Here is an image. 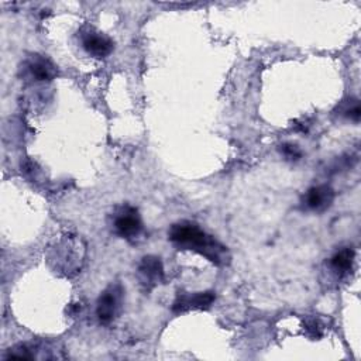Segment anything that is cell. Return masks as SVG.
<instances>
[{
	"instance_id": "5",
	"label": "cell",
	"mask_w": 361,
	"mask_h": 361,
	"mask_svg": "<svg viewBox=\"0 0 361 361\" xmlns=\"http://www.w3.org/2000/svg\"><path fill=\"white\" fill-rule=\"evenodd\" d=\"M137 271H138L140 281L147 288H154L164 282L165 272H164V265L159 257H155V255L142 257Z\"/></svg>"
},
{
	"instance_id": "11",
	"label": "cell",
	"mask_w": 361,
	"mask_h": 361,
	"mask_svg": "<svg viewBox=\"0 0 361 361\" xmlns=\"http://www.w3.org/2000/svg\"><path fill=\"white\" fill-rule=\"evenodd\" d=\"M341 111H343V116H345L347 118L354 120V121H358L361 117V107H360L358 100H353V102L347 103V106Z\"/></svg>"
},
{
	"instance_id": "9",
	"label": "cell",
	"mask_w": 361,
	"mask_h": 361,
	"mask_svg": "<svg viewBox=\"0 0 361 361\" xmlns=\"http://www.w3.org/2000/svg\"><path fill=\"white\" fill-rule=\"evenodd\" d=\"M27 69L30 72V75L39 82H47V80H52L56 76V68L55 65L39 55L32 56L28 62H27Z\"/></svg>"
},
{
	"instance_id": "12",
	"label": "cell",
	"mask_w": 361,
	"mask_h": 361,
	"mask_svg": "<svg viewBox=\"0 0 361 361\" xmlns=\"http://www.w3.org/2000/svg\"><path fill=\"white\" fill-rule=\"evenodd\" d=\"M281 152L289 158V159H299L302 157V152L299 149L298 145L295 144H290V142H285L281 145Z\"/></svg>"
},
{
	"instance_id": "2",
	"label": "cell",
	"mask_w": 361,
	"mask_h": 361,
	"mask_svg": "<svg viewBox=\"0 0 361 361\" xmlns=\"http://www.w3.org/2000/svg\"><path fill=\"white\" fill-rule=\"evenodd\" d=\"M83 252L85 250L80 245V240L68 237L66 240L61 241L52 252V261L55 262V268L61 269L65 274H69L71 271H78L80 268Z\"/></svg>"
},
{
	"instance_id": "8",
	"label": "cell",
	"mask_w": 361,
	"mask_h": 361,
	"mask_svg": "<svg viewBox=\"0 0 361 361\" xmlns=\"http://www.w3.org/2000/svg\"><path fill=\"white\" fill-rule=\"evenodd\" d=\"M334 200V190L327 185H317L310 188L303 199V203L307 209L313 212L327 210Z\"/></svg>"
},
{
	"instance_id": "3",
	"label": "cell",
	"mask_w": 361,
	"mask_h": 361,
	"mask_svg": "<svg viewBox=\"0 0 361 361\" xmlns=\"http://www.w3.org/2000/svg\"><path fill=\"white\" fill-rule=\"evenodd\" d=\"M113 228L117 235L126 238V240H133L140 235L142 230V223L141 217L137 212V209L131 206H123L117 210L114 214L113 220Z\"/></svg>"
},
{
	"instance_id": "4",
	"label": "cell",
	"mask_w": 361,
	"mask_h": 361,
	"mask_svg": "<svg viewBox=\"0 0 361 361\" xmlns=\"http://www.w3.org/2000/svg\"><path fill=\"white\" fill-rule=\"evenodd\" d=\"M121 289L118 286H109L97 299L96 314L102 324H109L117 314L120 306Z\"/></svg>"
},
{
	"instance_id": "1",
	"label": "cell",
	"mask_w": 361,
	"mask_h": 361,
	"mask_svg": "<svg viewBox=\"0 0 361 361\" xmlns=\"http://www.w3.org/2000/svg\"><path fill=\"white\" fill-rule=\"evenodd\" d=\"M168 238L179 247L197 251L216 265H224L228 259L226 247L192 221H179L172 224L168 231Z\"/></svg>"
},
{
	"instance_id": "10",
	"label": "cell",
	"mask_w": 361,
	"mask_h": 361,
	"mask_svg": "<svg viewBox=\"0 0 361 361\" xmlns=\"http://www.w3.org/2000/svg\"><path fill=\"white\" fill-rule=\"evenodd\" d=\"M353 264H354L353 248H343V250L337 251L330 259V265H331L333 271H336L340 275L350 272L353 268Z\"/></svg>"
},
{
	"instance_id": "6",
	"label": "cell",
	"mask_w": 361,
	"mask_h": 361,
	"mask_svg": "<svg viewBox=\"0 0 361 361\" xmlns=\"http://www.w3.org/2000/svg\"><path fill=\"white\" fill-rule=\"evenodd\" d=\"M82 47L89 55L94 58H104L111 54L114 44L107 35L94 30H87L82 34Z\"/></svg>"
},
{
	"instance_id": "7",
	"label": "cell",
	"mask_w": 361,
	"mask_h": 361,
	"mask_svg": "<svg viewBox=\"0 0 361 361\" xmlns=\"http://www.w3.org/2000/svg\"><path fill=\"white\" fill-rule=\"evenodd\" d=\"M216 296L213 292H197V293H182L178 295L172 303L173 313H182L190 309H207L214 302Z\"/></svg>"
}]
</instances>
